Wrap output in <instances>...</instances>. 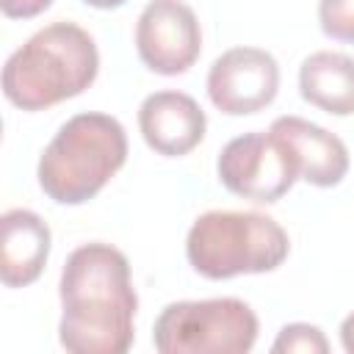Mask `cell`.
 <instances>
[{
    "label": "cell",
    "instance_id": "2e32d148",
    "mask_svg": "<svg viewBox=\"0 0 354 354\" xmlns=\"http://www.w3.org/2000/svg\"><path fill=\"white\" fill-rule=\"evenodd\" d=\"M340 343H343V348L348 351V354H354V310L343 318V324H340Z\"/></svg>",
    "mask_w": 354,
    "mask_h": 354
},
{
    "label": "cell",
    "instance_id": "3957f363",
    "mask_svg": "<svg viewBox=\"0 0 354 354\" xmlns=\"http://www.w3.org/2000/svg\"><path fill=\"white\" fill-rule=\"evenodd\" d=\"M127 160V133L111 113L86 111L69 116L44 147L36 177L58 205H83Z\"/></svg>",
    "mask_w": 354,
    "mask_h": 354
},
{
    "label": "cell",
    "instance_id": "9a60e30c",
    "mask_svg": "<svg viewBox=\"0 0 354 354\" xmlns=\"http://www.w3.org/2000/svg\"><path fill=\"white\" fill-rule=\"evenodd\" d=\"M50 3L53 0H0V8L11 19H28V17H36L44 8H50Z\"/></svg>",
    "mask_w": 354,
    "mask_h": 354
},
{
    "label": "cell",
    "instance_id": "ba28073f",
    "mask_svg": "<svg viewBox=\"0 0 354 354\" xmlns=\"http://www.w3.org/2000/svg\"><path fill=\"white\" fill-rule=\"evenodd\" d=\"M279 88V64L260 47H230L207 72L210 102L230 116L257 113L274 102Z\"/></svg>",
    "mask_w": 354,
    "mask_h": 354
},
{
    "label": "cell",
    "instance_id": "e0dca14e",
    "mask_svg": "<svg viewBox=\"0 0 354 354\" xmlns=\"http://www.w3.org/2000/svg\"><path fill=\"white\" fill-rule=\"evenodd\" d=\"M86 6H94V8H119L124 0H83Z\"/></svg>",
    "mask_w": 354,
    "mask_h": 354
},
{
    "label": "cell",
    "instance_id": "5b68a950",
    "mask_svg": "<svg viewBox=\"0 0 354 354\" xmlns=\"http://www.w3.org/2000/svg\"><path fill=\"white\" fill-rule=\"evenodd\" d=\"M254 310L235 296L171 301L152 326L160 354H246L257 340Z\"/></svg>",
    "mask_w": 354,
    "mask_h": 354
},
{
    "label": "cell",
    "instance_id": "30bf717a",
    "mask_svg": "<svg viewBox=\"0 0 354 354\" xmlns=\"http://www.w3.org/2000/svg\"><path fill=\"white\" fill-rule=\"evenodd\" d=\"M268 133H274L293 158L299 169V180L318 188H332L346 177L348 149L326 127L301 116H277Z\"/></svg>",
    "mask_w": 354,
    "mask_h": 354
},
{
    "label": "cell",
    "instance_id": "5bb4252c",
    "mask_svg": "<svg viewBox=\"0 0 354 354\" xmlns=\"http://www.w3.org/2000/svg\"><path fill=\"white\" fill-rule=\"evenodd\" d=\"M321 30L337 41H354V0H318Z\"/></svg>",
    "mask_w": 354,
    "mask_h": 354
},
{
    "label": "cell",
    "instance_id": "52a82bcc",
    "mask_svg": "<svg viewBox=\"0 0 354 354\" xmlns=\"http://www.w3.org/2000/svg\"><path fill=\"white\" fill-rule=\"evenodd\" d=\"M138 58L158 75H183L202 50L194 8L183 0H149L136 22Z\"/></svg>",
    "mask_w": 354,
    "mask_h": 354
},
{
    "label": "cell",
    "instance_id": "8992f818",
    "mask_svg": "<svg viewBox=\"0 0 354 354\" xmlns=\"http://www.w3.org/2000/svg\"><path fill=\"white\" fill-rule=\"evenodd\" d=\"M218 180L235 196L277 202L299 180V169L274 133H243L230 138L216 160Z\"/></svg>",
    "mask_w": 354,
    "mask_h": 354
},
{
    "label": "cell",
    "instance_id": "277c9868",
    "mask_svg": "<svg viewBox=\"0 0 354 354\" xmlns=\"http://www.w3.org/2000/svg\"><path fill=\"white\" fill-rule=\"evenodd\" d=\"M288 252L290 241L282 224L257 210H207L185 235V257L207 279L274 271Z\"/></svg>",
    "mask_w": 354,
    "mask_h": 354
},
{
    "label": "cell",
    "instance_id": "8fae6325",
    "mask_svg": "<svg viewBox=\"0 0 354 354\" xmlns=\"http://www.w3.org/2000/svg\"><path fill=\"white\" fill-rule=\"evenodd\" d=\"M0 279L6 288H25L39 279L50 257L53 235L47 221L25 207H11L0 218Z\"/></svg>",
    "mask_w": 354,
    "mask_h": 354
},
{
    "label": "cell",
    "instance_id": "9c48e42d",
    "mask_svg": "<svg viewBox=\"0 0 354 354\" xmlns=\"http://www.w3.org/2000/svg\"><path fill=\"white\" fill-rule=\"evenodd\" d=\"M205 111L185 91H155L138 105V130L158 155H188L205 138Z\"/></svg>",
    "mask_w": 354,
    "mask_h": 354
},
{
    "label": "cell",
    "instance_id": "4fadbf2b",
    "mask_svg": "<svg viewBox=\"0 0 354 354\" xmlns=\"http://www.w3.org/2000/svg\"><path fill=\"white\" fill-rule=\"evenodd\" d=\"M274 354L282 351H301V354H326L329 351V340L324 337V332L313 324H288L279 329L274 346Z\"/></svg>",
    "mask_w": 354,
    "mask_h": 354
},
{
    "label": "cell",
    "instance_id": "7a4b0ae2",
    "mask_svg": "<svg viewBox=\"0 0 354 354\" xmlns=\"http://www.w3.org/2000/svg\"><path fill=\"white\" fill-rule=\"evenodd\" d=\"M100 72V53L88 30L55 19L17 47L3 66V94L22 111H41L83 94Z\"/></svg>",
    "mask_w": 354,
    "mask_h": 354
},
{
    "label": "cell",
    "instance_id": "7c38bea8",
    "mask_svg": "<svg viewBox=\"0 0 354 354\" xmlns=\"http://www.w3.org/2000/svg\"><path fill=\"white\" fill-rule=\"evenodd\" d=\"M299 91L310 105L332 116L354 113V58L335 50L307 55L299 66Z\"/></svg>",
    "mask_w": 354,
    "mask_h": 354
},
{
    "label": "cell",
    "instance_id": "6da1fadb",
    "mask_svg": "<svg viewBox=\"0 0 354 354\" xmlns=\"http://www.w3.org/2000/svg\"><path fill=\"white\" fill-rule=\"evenodd\" d=\"M58 340L72 354H124L136 337L138 296L127 257L102 241L69 252L61 268Z\"/></svg>",
    "mask_w": 354,
    "mask_h": 354
}]
</instances>
